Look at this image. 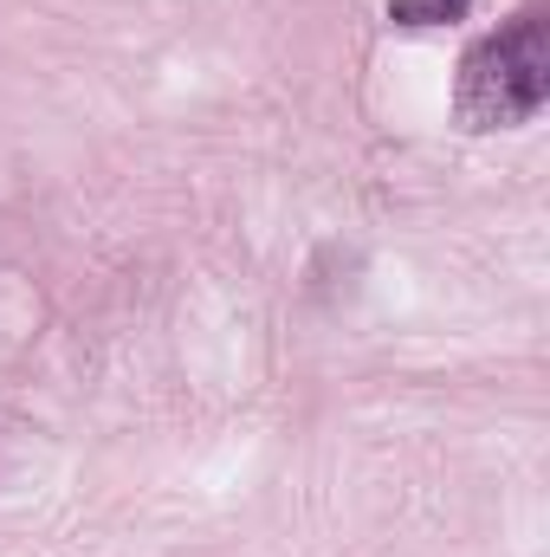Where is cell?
I'll use <instances>...</instances> for the list:
<instances>
[{"label":"cell","mask_w":550,"mask_h":557,"mask_svg":"<svg viewBox=\"0 0 550 557\" xmlns=\"http://www.w3.org/2000/svg\"><path fill=\"white\" fill-rule=\"evenodd\" d=\"M545 91H550L545 13L525 7L460 59V98L453 104H460L466 131H518L545 111Z\"/></svg>","instance_id":"6da1fadb"},{"label":"cell","mask_w":550,"mask_h":557,"mask_svg":"<svg viewBox=\"0 0 550 557\" xmlns=\"http://www.w3.org/2000/svg\"><path fill=\"white\" fill-rule=\"evenodd\" d=\"M466 13H473V0H389L396 26H453Z\"/></svg>","instance_id":"7a4b0ae2"}]
</instances>
